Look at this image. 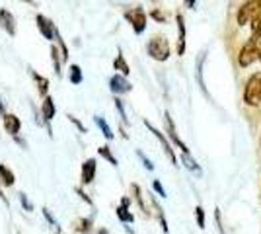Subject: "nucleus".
<instances>
[{
  "label": "nucleus",
  "instance_id": "1",
  "mask_svg": "<svg viewBox=\"0 0 261 234\" xmlns=\"http://www.w3.org/2000/svg\"><path fill=\"white\" fill-rule=\"evenodd\" d=\"M259 47H261V37L259 34H251L250 39L242 45L238 53V67L240 68H248L253 63H257V55H259Z\"/></svg>",
  "mask_w": 261,
  "mask_h": 234
},
{
  "label": "nucleus",
  "instance_id": "2",
  "mask_svg": "<svg viewBox=\"0 0 261 234\" xmlns=\"http://www.w3.org/2000/svg\"><path fill=\"white\" fill-rule=\"evenodd\" d=\"M146 53L150 59L154 61H158V63H166L168 59H170V41H168V37H164V35H152L150 39H148V43H146Z\"/></svg>",
  "mask_w": 261,
  "mask_h": 234
},
{
  "label": "nucleus",
  "instance_id": "3",
  "mask_svg": "<svg viewBox=\"0 0 261 234\" xmlns=\"http://www.w3.org/2000/svg\"><path fill=\"white\" fill-rule=\"evenodd\" d=\"M261 18V0H246L236 12V23L240 28L248 25V23L257 22Z\"/></svg>",
  "mask_w": 261,
  "mask_h": 234
},
{
  "label": "nucleus",
  "instance_id": "4",
  "mask_svg": "<svg viewBox=\"0 0 261 234\" xmlns=\"http://www.w3.org/2000/svg\"><path fill=\"white\" fill-rule=\"evenodd\" d=\"M244 103L250 108L261 106V72H253L244 86Z\"/></svg>",
  "mask_w": 261,
  "mask_h": 234
},
{
  "label": "nucleus",
  "instance_id": "5",
  "mask_svg": "<svg viewBox=\"0 0 261 234\" xmlns=\"http://www.w3.org/2000/svg\"><path fill=\"white\" fill-rule=\"evenodd\" d=\"M123 18L130 23V28H133V32L137 35H142L146 32V25H148V16H146V12L142 10V6H135V8H127V10L123 12Z\"/></svg>",
  "mask_w": 261,
  "mask_h": 234
},
{
  "label": "nucleus",
  "instance_id": "6",
  "mask_svg": "<svg viewBox=\"0 0 261 234\" xmlns=\"http://www.w3.org/2000/svg\"><path fill=\"white\" fill-rule=\"evenodd\" d=\"M144 125H146V129H148V131H150V133H152L154 137L158 139V143L162 145V150H164V154L168 156V160H170L174 166H179V164H177V156H175L174 148H172V143L168 141V137H166V135H164L160 129H156V127H154V125L148 121V119H144Z\"/></svg>",
  "mask_w": 261,
  "mask_h": 234
},
{
  "label": "nucleus",
  "instance_id": "7",
  "mask_svg": "<svg viewBox=\"0 0 261 234\" xmlns=\"http://www.w3.org/2000/svg\"><path fill=\"white\" fill-rule=\"evenodd\" d=\"M164 125H166V135H168V139L174 143L181 152H185V154H191L189 152V148H187V145H185L184 141L179 139V135H177V129H175V123L174 119H172V115H170V112H164Z\"/></svg>",
  "mask_w": 261,
  "mask_h": 234
},
{
  "label": "nucleus",
  "instance_id": "8",
  "mask_svg": "<svg viewBox=\"0 0 261 234\" xmlns=\"http://www.w3.org/2000/svg\"><path fill=\"white\" fill-rule=\"evenodd\" d=\"M35 23H37V30H39V34L43 35L47 41H51L53 43V39L57 37V25L53 23V20H49L47 16H43V14H37L35 16Z\"/></svg>",
  "mask_w": 261,
  "mask_h": 234
},
{
  "label": "nucleus",
  "instance_id": "9",
  "mask_svg": "<svg viewBox=\"0 0 261 234\" xmlns=\"http://www.w3.org/2000/svg\"><path fill=\"white\" fill-rule=\"evenodd\" d=\"M41 115H43V119H45V129H47V133H49V137H53L51 121H53V117L57 115V106H55L53 96L43 98V101H41Z\"/></svg>",
  "mask_w": 261,
  "mask_h": 234
},
{
  "label": "nucleus",
  "instance_id": "10",
  "mask_svg": "<svg viewBox=\"0 0 261 234\" xmlns=\"http://www.w3.org/2000/svg\"><path fill=\"white\" fill-rule=\"evenodd\" d=\"M109 90H111L113 96H121V94H129L130 90H133V84L127 80V76L115 72L113 76L109 78Z\"/></svg>",
  "mask_w": 261,
  "mask_h": 234
},
{
  "label": "nucleus",
  "instance_id": "11",
  "mask_svg": "<svg viewBox=\"0 0 261 234\" xmlns=\"http://www.w3.org/2000/svg\"><path fill=\"white\" fill-rule=\"evenodd\" d=\"M96 170H98V160L96 158H86L80 168V181L82 186H90L96 179Z\"/></svg>",
  "mask_w": 261,
  "mask_h": 234
},
{
  "label": "nucleus",
  "instance_id": "12",
  "mask_svg": "<svg viewBox=\"0 0 261 234\" xmlns=\"http://www.w3.org/2000/svg\"><path fill=\"white\" fill-rule=\"evenodd\" d=\"M175 23H177V55H185V47H187V30H185V18L181 12L175 14Z\"/></svg>",
  "mask_w": 261,
  "mask_h": 234
},
{
  "label": "nucleus",
  "instance_id": "13",
  "mask_svg": "<svg viewBox=\"0 0 261 234\" xmlns=\"http://www.w3.org/2000/svg\"><path fill=\"white\" fill-rule=\"evenodd\" d=\"M0 28L10 35V37H14L16 32H18V23H16L14 14L10 10H6V8H0Z\"/></svg>",
  "mask_w": 261,
  "mask_h": 234
},
{
  "label": "nucleus",
  "instance_id": "14",
  "mask_svg": "<svg viewBox=\"0 0 261 234\" xmlns=\"http://www.w3.org/2000/svg\"><path fill=\"white\" fill-rule=\"evenodd\" d=\"M115 215L123 224H133L135 223V215L130 213V199L129 197H123L121 203L115 207Z\"/></svg>",
  "mask_w": 261,
  "mask_h": 234
},
{
  "label": "nucleus",
  "instance_id": "15",
  "mask_svg": "<svg viewBox=\"0 0 261 234\" xmlns=\"http://www.w3.org/2000/svg\"><path fill=\"white\" fill-rule=\"evenodd\" d=\"M2 119H4V129H6V133L10 135V137H18L20 129H22L20 117L14 115V113H6V115H2Z\"/></svg>",
  "mask_w": 261,
  "mask_h": 234
},
{
  "label": "nucleus",
  "instance_id": "16",
  "mask_svg": "<svg viewBox=\"0 0 261 234\" xmlns=\"http://www.w3.org/2000/svg\"><path fill=\"white\" fill-rule=\"evenodd\" d=\"M28 70H30V76H32V80L35 82V86H37V94L41 98H47L49 96V78L37 74L33 68H28Z\"/></svg>",
  "mask_w": 261,
  "mask_h": 234
},
{
  "label": "nucleus",
  "instance_id": "17",
  "mask_svg": "<svg viewBox=\"0 0 261 234\" xmlns=\"http://www.w3.org/2000/svg\"><path fill=\"white\" fill-rule=\"evenodd\" d=\"M205 59H207V51L199 53V57H197V63H195V78H197V82H199V88L203 90V94L208 98L207 86H205V80H203V65H205Z\"/></svg>",
  "mask_w": 261,
  "mask_h": 234
},
{
  "label": "nucleus",
  "instance_id": "18",
  "mask_svg": "<svg viewBox=\"0 0 261 234\" xmlns=\"http://www.w3.org/2000/svg\"><path fill=\"white\" fill-rule=\"evenodd\" d=\"M130 193H133V199L137 201L139 209L142 211L144 217H150V209L146 207V201H144V195H142V190L139 184H130Z\"/></svg>",
  "mask_w": 261,
  "mask_h": 234
},
{
  "label": "nucleus",
  "instance_id": "19",
  "mask_svg": "<svg viewBox=\"0 0 261 234\" xmlns=\"http://www.w3.org/2000/svg\"><path fill=\"white\" fill-rule=\"evenodd\" d=\"M113 70H117V72L123 74V76H129L130 74L129 63L125 61V55H123L121 49H117V55H115V59H113Z\"/></svg>",
  "mask_w": 261,
  "mask_h": 234
},
{
  "label": "nucleus",
  "instance_id": "20",
  "mask_svg": "<svg viewBox=\"0 0 261 234\" xmlns=\"http://www.w3.org/2000/svg\"><path fill=\"white\" fill-rule=\"evenodd\" d=\"M51 63H53V70L57 76H63V53L57 45H51Z\"/></svg>",
  "mask_w": 261,
  "mask_h": 234
},
{
  "label": "nucleus",
  "instance_id": "21",
  "mask_svg": "<svg viewBox=\"0 0 261 234\" xmlns=\"http://www.w3.org/2000/svg\"><path fill=\"white\" fill-rule=\"evenodd\" d=\"M94 217H96V211L92 213L90 217H84V219H78L74 223V230L78 234H90L92 232V226H94Z\"/></svg>",
  "mask_w": 261,
  "mask_h": 234
},
{
  "label": "nucleus",
  "instance_id": "22",
  "mask_svg": "<svg viewBox=\"0 0 261 234\" xmlns=\"http://www.w3.org/2000/svg\"><path fill=\"white\" fill-rule=\"evenodd\" d=\"M14 184H16V176H14V172H12L6 164H0V186H4V188H12Z\"/></svg>",
  "mask_w": 261,
  "mask_h": 234
},
{
  "label": "nucleus",
  "instance_id": "23",
  "mask_svg": "<svg viewBox=\"0 0 261 234\" xmlns=\"http://www.w3.org/2000/svg\"><path fill=\"white\" fill-rule=\"evenodd\" d=\"M150 203H152L154 211H156V217H158V221H160V226H162V232H170V226H168V221H166V215H164V209L160 207V203L156 201L154 195H150Z\"/></svg>",
  "mask_w": 261,
  "mask_h": 234
},
{
  "label": "nucleus",
  "instance_id": "24",
  "mask_svg": "<svg viewBox=\"0 0 261 234\" xmlns=\"http://www.w3.org/2000/svg\"><path fill=\"white\" fill-rule=\"evenodd\" d=\"M181 164H184L189 172H193V174H197V176H201L203 174V170H201V166L197 164V160L193 158L191 154H185V152H181Z\"/></svg>",
  "mask_w": 261,
  "mask_h": 234
},
{
  "label": "nucleus",
  "instance_id": "25",
  "mask_svg": "<svg viewBox=\"0 0 261 234\" xmlns=\"http://www.w3.org/2000/svg\"><path fill=\"white\" fill-rule=\"evenodd\" d=\"M94 123L99 127V131H101V135L108 139V141H113L115 139V135H113V131H111V127H109V123L101 117V115H94Z\"/></svg>",
  "mask_w": 261,
  "mask_h": 234
},
{
  "label": "nucleus",
  "instance_id": "26",
  "mask_svg": "<svg viewBox=\"0 0 261 234\" xmlns=\"http://www.w3.org/2000/svg\"><path fill=\"white\" fill-rule=\"evenodd\" d=\"M68 80H70V84H74V86H78V84H82V80H84V72H82V68H80V65H70L68 67Z\"/></svg>",
  "mask_w": 261,
  "mask_h": 234
},
{
  "label": "nucleus",
  "instance_id": "27",
  "mask_svg": "<svg viewBox=\"0 0 261 234\" xmlns=\"http://www.w3.org/2000/svg\"><path fill=\"white\" fill-rule=\"evenodd\" d=\"M98 154L101 156L103 160H108V162H109V164H111V166H115V168H117V164H119V162H117V158H115V154L111 152V148H109L108 145L99 146V148H98Z\"/></svg>",
  "mask_w": 261,
  "mask_h": 234
},
{
  "label": "nucleus",
  "instance_id": "28",
  "mask_svg": "<svg viewBox=\"0 0 261 234\" xmlns=\"http://www.w3.org/2000/svg\"><path fill=\"white\" fill-rule=\"evenodd\" d=\"M41 213H43L45 221L49 223V226L53 228V232H55V234H61V230H63V228H61V224H59V221H57V219H55L53 215H51V211H49L47 207H43V209H41Z\"/></svg>",
  "mask_w": 261,
  "mask_h": 234
},
{
  "label": "nucleus",
  "instance_id": "29",
  "mask_svg": "<svg viewBox=\"0 0 261 234\" xmlns=\"http://www.w3.org/2000/svg\"><path fill=\"white\" fill-rule=\"evenodd\" d=\"M195 221H197V226H199L201 230L207 228V215H205V209H203L201 205L195 207Z\"/></svg>",
  "mask_w": 261,
  "mask_h": 234
},
{
  "label": "nucleus",
  "instance_id": "30",
  "mask_svg": "<svg viewBox=\"0 0 261 234\" xmlns=\"http://www.w3.org/2000/svg\"><path fill=\"white\" fill-rule=\"evenodd\" d=\"M113 103H115V110H117V113H119L121 121L127 125V123H129V117H127V112H125V103H123V100H121L119 96H115V98H113Z\"/></svg>",
  "mask_w": 261,
  "mask_h": 234
},
{
  "label": "nucleus",
  "instance_id": "31",
  "mask_svg": "<svg viewBox=\"0 0 261 234\" xmlns=\"http://www.w3.org/2000/svg\"><path fill=\"white\" fill-rule=\"evenodd\" d=\"M55 41H57V47H59V49H61V53H63V61H65V63H68V47H66L65 39L61 37V34H59V32H57Z\"/></svg>",
  "mask_w": 261,
  "mask_h": 234
},
{
  "label": "nucleus",
  "instance_id": "32",
  "mask_svg": "<svg viewBox=\"0 0 261 234\" xmlns=\"http://www.w3.org/2000/svg\"><path fill=\"white\" fill-rule=\"evenodd\" d=\"M18 199H20V203H22L23 211L32 213L33 211V203L30 201V197H28V193H23V191H20L18 193Z\"/></svg>",
  "mask_w": 261,
  "mask_h": 234
},
{
  "label": "nucleus",
  "instance_id": "33",
  "mask_svg": "<svg viewBox=\"0 0 261 234\" xmlns=\"http://www.w3.org/2000/svg\"><path fill=\"white\" fill-rule=\"evenodd\" d=\"M150 18H152L154 22H158V23H166V20H168V14H166V12H162L160 8H154V10H150Z\"/></svg>",
  "mask_w": 261,
  "mask_h": 234
},
{
  "label": "nucleus",
  "instance_id": "34",
  "mask_svg": "<svg viewBox=\"0 0 261 234\" xmlns=\"http://www.w3.org/2000/svg\"><path fill=\"white\" fill-rule=\"evenodd\" d=\"M137 156H139V158H141L142 166L146 168V170H148V172H152V170H154L152 160H150V158H146V154H144V152H142V150H137Z\"/></svg>",
  "mask_w": 261,
  "mask_h": 234
},
{
  "label": "nucleus",
  "instance_id": "35",
  "mask_svg": "<svg viewBox=\"0 0 261 234\" xmlns=\"http://www.w3.org/2000/svg\"><path fill=\"white\" fill-rule=\"evenodd\" d=\"M74 193H76L78 197H80V199L84 201L86 205H90V207L94 209V201H92V197H88V193H86L84 190H82V188H74Z\"/></svg>",
  "mask_w": 261,
  "mask_h": 234
},
{
  "label": "nucleus",
  "instance_id": "36",
  "mask_svg": "<svg viewBox=\"0 0 261 234\" xmlns=\"http://www.w3.org/2000/svg\"><path fill=\"white\" fill-rule=\"evenodd\" d=\"M66 117H68V121L72 123V125H74V127H76L78 131H80V133H88V129L86 127H84V123H80L76 119V117H74V115H66Z\"/></svg>",
  "mask_w": 261,
  "mask_h": 234
},
{
  "label": "nucleus",
  "instance_id": "37",
  "mask_svg": "<svg viewBox=\"0 0 261 234\" xmlns=\"http://www.w3.org/2000/svg\"><path fill=\"white\" fill-rule=\"evenodd\" d=\"M152 190L156 191L160 197H168V195H166V190H164V186L160 184V179H154V181H152Z\"/></svg>",
  "mask_w": 261,
  "mask_h": 234
},
{
  "label": "nucleus",
  "instance_id": "38",
  "mask_svg": "<svg viewBox=\"0 0 261 234\" xmlns=\"http://www.w3.org/2000/svg\"><path fill=\"white\" fill-rule=\"evenodd\" d=\"M215 219H217V226H218V230H220V234H226L224 232V226H222V215H220V209H215Z\"/></svg>",
  "mask_w": 261,
  "mask_h": 234
},
{
  "label": "nucleus",
  "instance_id": "39",
  "mask_svg": "<svg viewBox=\"0 0 261 234\" xmlns=\"http://www.w3.org/2000/svg\"><path fill=\"white\" fill-rule=\"evenodd\" d=\"M250 28H251V34H259V37H261V18L257 22L250 23Z\"/></svg>",
  "mask_w": 261,
  "mask_h": 234
},
{
  "label": "nucleus",
  "instance_id": "40",
  "mask_svg": "<svg viewBox=\"0 0 261 234\" xmlns=\"http://www.w3.org/2000/svg\"><path fill=\"white\" fill-rule=\"evenodd\" d=\"M184 6L185 8H189V10H193L197 6V0H184Z\"/></svg>",
  "mask_w": 261,
  "mask_h": 234
},
{
  "label": "nucleus",
  "instance_id": "41",
  "mask_svg": "<svg viewBox=\"0 0 261 234\" xmlns=\"http://www.w3.org/2000/svg\"><path fill=\"white\" fill-rule=\"evenodd\" d=\"M96 234H111V232H109L108 228H103V226H99L98 230H96Z\"/></svg>",
  "mask_w": 261,
  "mask_h": 234
},
{
  "label": "nucleus",
  "instance_id": "42",
  "mask_svg": "<svg viewBox=\"0 0 261 234\" xmlns=\"http://www.w3.org/2000/svg\"><path fill=\"white\" fill-rule=\"evenodd\" d=\"M0 115H6V110H4V101L0 98Z\"/></svg>",
  "mask_w": 261,
  "mask_h": 234
},
{
  "label": "nucleus",
  "instance_id": "43",
  "mask_svg": "<svg viewBox=\"0 0 261 234\" xmlns=\"http://www.w3.org/2000/svg\"><path fill=\"white\" fill-rule=\"evenodd\" d=\"M0 199L4 201V203H6V207H8V205H10V203H8V199H6V195H4V193H2V190H0Z\"/></svg>",
  "mask_w": 261,
  "mask_h": 234
},
{
  "label": "nucleus",
  "instance_id": "44",
  "mask_svg": "<svg viewBox=\"0 0 261 234\" xmlns=\"http://www.w3.org/2000/svg\"><path fill=\"white\" fill-rule=\"evenodd\" d=\"M257 61L261 63V47H259V55H257Z\"/></svg>",
  "mask_w": 261,
  "mask_h": 234
},
{
  "label": "nucleus",
  "instance_id": "45",
  "mask_svg": "<svg viewBox=\"0 0 261 234\" xmlns=\"http://www.w3.org/2000/svg\"><path fill=\"white\" fill-rule=\"evenodd\" d=\"M22 2H33V0H22Z\"/></svg>",
  "mask_w": 261,
  "mask_h": 234
},
{
  "label": "nucleus",
  "instance_id": "46",
  "mask_svg": "<svg viewBox=\"0 0 261 234\" xmlns=\"http://www.w3.org/2000/svg\"><path fill=\"white\" fill-rule=\"evenodd\" d=\"M259 146H261V133H259Z\"/></svg>",
  "mask_w": 261,
  "mask_h": 234
},
{
  "label": "nucleus",
  "instance_id": "47",
  "mask_svg": "<svg viewBox=\"0 0 261 234\" xmlns=\"http://www.w3.org/2000/svg\"><path fill=\"white\" fill-rule=\"evenodd\" d=\"M152 2H158V0H152Z\"/></svg>",
  "mask_w": 261,
  "mask_h": 234
}]
</instances>
